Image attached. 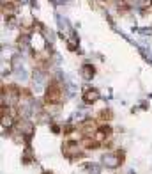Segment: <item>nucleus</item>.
<instances>
[{"mask_svg":"<svg viewBox=\"0 0 152 174\" xmlns=\"http://www.w3.org/2000/svg\"><path fill=\"white\" fill-rule=\"evenodd\" d=\"M94 73H96V69H94V66H90V64H85V66L81 68V75H83V78H92L94 76Z\"/></svg>","mask_w":152,"mask_h":174,"instance_id":"nucleus-3","label":"nucleus"},{"mask_svg":"<svg viewBox=\"0 0 152 174\" xmlns=\"http://www.w3.org/2000/svg\"><path fill=\"white\" fill-rule=\"evenodd\" d=\"M42 174H51V172H48V170H46V172H42Z\"/></svg>","mask_w":152,"mask_h":174,"instance_id":"nucleus-5","label":"nucleus"},{"mask_svg":"<svg viewBox=\"0 0 152 174\" xmlns=\"http://www.w3.org/2000/svg\"><path fill=\"white\" fill-rule=\"evenodd\" d=\"M99 117H101V119H104V121H106V119H112V112H110V110H101Z\"/></svg>","mask_w":152,"mask_h":174,"instance_id":"nucleus-4","label":"nucleus"},{"mask_svg":"<svg viewBox=\"0 0 152 174\" xmlns=\"http://www.w3.org/2000/svg\"><path fill=\"white\" fill-rule=\"evenodd\" d=\"M60 101H62V87L57 80H53L46 89V103L55 105V103H60Z\"/></svg>","mask_w":152,"mask_h":174,"instance_id":"nucleus-1","label":"nucleus"},{"mask_svg":"<svg viewBox=\"0 0 152 174\" xmlns=\"http://www.w3.org/2000/svg\"><path fill=\"white\" fill-rule=\"evenodd\" d=\"M99 100V93L96 89H87L85 94H83V101L85 103H96Z\"/></svg>","mask_w":152,"mask_h":174,"instance_id":"nucleus-2","label":"nucleus"}]
</instances>
